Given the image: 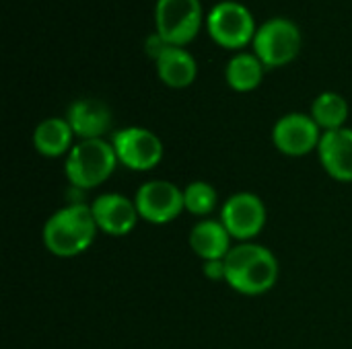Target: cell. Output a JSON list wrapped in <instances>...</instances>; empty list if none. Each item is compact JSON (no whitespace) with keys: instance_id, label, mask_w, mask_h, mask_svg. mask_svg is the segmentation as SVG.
I'll return each instance as SVG.
<instances>
[{"instance_id":"17","label":"cell","mask_w":352,"mask_h":349,"mask_svg":"<svg viewBox=\"0 0 352 349\" xmlns=\"http://www.w3.org/2000/svg\"><path fill=\"white\" fill-rule=\"evenodd\" d=\"M227 84L237 93H250L260 86L264 78V64L256 53H237L225 68Z\"/></svg>"},{"instance_id":"8","label":"cell","mask_w":352,"mask_h":349,"mask_svg":"<svg viewBox=\"0 0 352 349\" xmlns=\"http://www.w3.org/2000/svg\"><path fill=\"white\" fill-rule=\"evenodd\" d=\"M134 204L140 220L151 224H169L186 210L184 191L175 183L163 179L140 185L134 195Z\"/></svg>"},{"instance_id":"2","label":"cell","mask_w":352,"mask_h":349,"mask_svg":"<svg viewBox=\"0 0 352 349\" xmlns=\"http://www.w3.org/2000/svg\"><path fill=\"white\" fill-rule=\"evenodd\" d=\"M97 222L93 218L91 206L85 204H70L54 212L41 230L43 247L62 259L76 257L85 253L95 237H97Z\"/></svg>"},{"instance_id":"10","label":"cell","mask_w":352,"mask_h":349,"mask_svg":"<svg viewBox=\"0 0 352 349\" xmlns=\"http://www.w3.org/2000/svg\"><path fill=\"white\" fill-rule=\"evenodd\" d=\"M322 140V130L311 115L289 113L280 117L272 128V142L280 154L299 158L318 150Z\"/></svg>"},{"instance_id":"4","label":"cell","mask_w":352,"mask_h":349,"mask_svg":"<svg viewBox=\"0 0 352 349\" xmlns=\"http://www.w3.org/2000/svg\"><path fill=\"white\" fill-rule=\"evenodd\" d=\"M301 51V31L291 19L266 21L254 37V53L268 68L291 64Z\"/></svg>"},{"instance_id":"18","label":"cell","mask_w":352,"mask_h":349,"mask_svg":"<svg viewBox=\"0 0 352 349\" xmlns=\"http://www.w3.org/2000/svg\"><path fill=\"white\" fill-rule=\"evenodd\" d=\"M311 117L324 132L346 128L344 123L349 119V103L342 95L326 91L316 97L311 105Z\"/></svg>"},{"instance_id":"15","label":"cell","mask_w":352,"mask_h":349,"mask_svg":"<svg viewBox=\"0 0 352 349\" xmlns=\"http://www.w3.org/2000/svg\"><path fill=\"white\" fill-rule=\"evenodd\" d=\"M157 74L171 88H186L198 76V64L190 51L177 45H167L157 58Z\"/></svg>"},{"instance_id":"5","label":"cell","mask_w":352,"mask_h":349,"mask_svg":"<svg viewBox=\"0 0 352 349\" xmlns=\"http://www.w3.org/2000/svg\"><path fill=\"white\" fill-rule=\"evenodd\" d=\"M206 27L214 43L227 49H241L256 37V21L248 6L235 0H223L212 6Z\"/></svg>"},{"instance_id":"3","label":"cell","mask_w":352,"mask_h":349,"mask_svg":"<svg viewBox=\"0 0 352 349\" xmlns=\"http://www.w3.org/2000/svg\"><path fill=\"white\" fill-rule=\"evenodd\" d=\"M118 156L111 142L99 140H80L66 156L64 173L72 187L76 189H95L105 183L116 171Z\"/></svg>"},{"instance_id":"14","label":"cell","mask_w":352,"mask_h":349,"mask_svg":"<svg viewBox=\"0 0 352 349\" xmlns=\"http://www.w3.org/2000/svg\"><path fill=\"white\" fill-rule=\"evenodd\" d=\"M190 247L192 251L206 263V261H221L229 255L231 234L223 226L221 220H200L190 232Z\"/></svg>"},{"instance_id":"13","label":"cell","mask_w":352,"mask_h":349,"mask_svg":"<svg viewBox=\"0 0 352 349\" xmlns=\"http://www.w3.org/2000/svg\"><path fill=\"white\" fill-rule=\"evenodd\" d=\"M66 121L80 140H99L111 128V109L99 99H78L68 107Z\"/></svg>"},{"instance_id":"21","label":"cell","mask_w":352,"mask_h":349,"mask_svg":"<svg viewBox=\"0 0 352 349\" xmlns=\"http://www.w3.org/2000/svg\"><path fill=\"white\" fill-rule=\"evenodd\" d=\"M165 47H167V43L163 41V37L159 35V33H153L151 37H146V41H144V51L157 62V58L165 51Z\"/></svg>"},{"instance_id":"12","label":"cell","mask_w":352,"mask_h":349,"mask_svg":"<svg viewBox=\"0 0 352 349\" xmlns=\"http://www.w3.org/2000/svg\"><path fill=\"white\" fill-rule=\"evenodd\" d=\"M324 171L342 183H352V130L340 128L324 132L318 146Z\"/></svg>"},{"instance_id":"16","label":"cell","mask_w":352,"mask_h":349,"mask_svg":"<svg viewBox=\"0 0 352 349\" xmlns=\"http://www.w3.org/2000/svg\"><path fill=\"white\" fill-rule=\"evenodd\" d=\"M74 132L70 123L62 117L43 119L33 132V146L45 158H58L72 150Z\"/></svg>"},{"instance_id":"7","label":"cell","mask_w":352,"mask_h":349,"mask_svg":"<svg viewBox=\"0 0 352 349\" xmlns=\"http://www.w3.org/2000/svg\"><path fill=\"white\" fill-rule=\"evenodd\" d=\"M111 146L116 150L120 165L140 173L155 169L165 152L161 138L155 132L138 125L118 130L111 138Z\"/></svg>"},{"instance_id":"19","label":"cell","mask_w":352,"mask_h":349,"mask_svg":"<svg viewBox=\"0 0 352 349\" xmlns=\"http://www.w3.org/2000/svg\"><path fill=\"white\" fill-rule=\"evenodd\" d=\"M219 202L217 189L206 183V181H192L186 189H184V204H186V212H190L192 216H208L214 212Z\"/></svg>"},{"instance_id":"11","label":"cell","mask_w":352,"mask_h":349,"mask_svg":"<svg viewBox=\"0 0 352 349\" xmlns=\"http://www.w3.org/2000/svg\"><path fill=\"white\" fill-rule=\"evenodd\" d=\"M91 212L97 222V228L107 237H126L136 228L140 220L134 200L122 193L99 195L91 204Z\"/></svg>"},{"instance_id":"9","label":"cell","mask_w":352,"mask_h":349,"mask_svg":"<svg viewBox=\"0 0 352 349\" xmlns=\"http://www.w3.org/2000/svg\"><path fill=\"white\" fill-rule=\"evenodd\" d=\"M266 206L260 200V195L250 193V191H239L231 195L223 210H221V222L231 234V239L250 243L256 239L264 226H266Z\"/></svg>"},{"instance_id":"6","label":"cell","mask_w":352,"mask_h":349,"mask_svg":"<svg viewBox=\"0 0 352 349\" xmlns=\"http://www.w3.org/2000/svg\"><path fill=\"white\" fill-rule=\"evenodd\" d=\"M155 25L167 45L184 47L200 31L202 4L200 0H157Z\"/></svg>"},{"instance_id":"20","label":"cell","mask_w":352,"mask_h":349,"mask_svg":"<svg viewBox=\"0 0 352 349\" xmlns=\"http://www.w3.org/2000/svg\"><path fill=\"white\" fill-rule=\"evenodd\" d=\"M204 276H206L210 282H225V280H227L225 259H221V261H206V263H204Z\"/></svg>"},{"instance_id":"1","label":"cell","mask_w":352,"mask_h":349,"mask_svg":"<svg viewBox=\"0 0 352 349\" xmlns=\"http://www.w3.org/2000/svg\"><path fill=\"white\" fill-rule=\"evenodd\" d=\"M227 284L243 296H260L270 292L280 274L276 255L256 243H241L225 257Z\"/></svg>"}]
</instances>
